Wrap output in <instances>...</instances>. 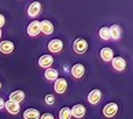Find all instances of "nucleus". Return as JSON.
<instances>
[{"label":"nucleus","instance_id":"obj_21","mask_svg":"<svg viewBox=\"0 0 133 119\" xmlns=\"http://www.w3.org/2000/svg\"><path fill=\"white\" fill-rule=\"evenodd\" d=\"M99 36L103 40H110V30H108V27H102L99 30Z\"/></svg>","mask_w":133,"mask_h":119},{"label":"nucleus","instance_id":"obj_1","mask_svg":"<svg viewBox=\"0 0 133 119\" xmlns=\"http://www.w3.org/2000/svg\"><path fill=\"white\" fill-rule=\"evenodd\" d=\"M88 49V43L85 38H77L74 43H73V51L76 53H85Z\"/></svg>","mask_w":133,"mask_h":119},{"label":"nucleus","instance_id":"obj_23","mask_svg":"<svg viewBox=\"0 0 133 119\" xmlns=\"http://www.w3.org/2000/svg\"><path fill=\"white\" fill-rule=\"evenodd\" d=\"M40 119H55V118H54L52 114H50V112H45V114H43V115L40 116Z\"/></svg>","mask_w":133,"mask_h":119},{"label":"nucleus","instance_id":"obj_24","mask_svg":"<svg viewBox=\"0 0 133 119\" xmlns=\"http://www.w3.org/2000/svg\"><path fill=\"white\" fill-rule=\"evenodd\" d=\"M4 25H6V18H4V15L0 14V27H3Z\"/></svg>","mask_w":133,"mask_h":119},{"label":"nucleus","instance_id":"obj_27","mask_svg":"<svg viewBox=\"0 0 133 119\" xmlns=\"http://www.w3.org/2000/svg\"><path fill=\"white\" fill-rule=\"evenodd\" d=\"M0 89H2V82H0Z\"/></svg>","mask_w":133,"mask_h":119},{"label":"nucleus","instance_id":"obj_5","mask_svg":"<svg viewBox=\"0 0 133 119\" xmlns=\"http://www.w3.org/2000/svg\"><path fill=\"white\" fill-rule=\"evenodd\" d=\"M54 64V58L51 55H43L38 58V66L43 68H51V66Z\"/></svg>","mask_w":133,"mask_h":119},{"label":"nucleus","instance_id":"obj_20","mask_svg":"<svg viewBox=\"0 0 133 119\" xmlns=\"http://www.w3.org/2000/svg\"><path fill=\"white\" fill-rule=\"evenodd\" d=\"M59 119H71V111L69 107H65L59 111Z\"/></svg>","mask_w":133,"mask_h":119},{"label":"nucleus","instance_id":"obj_25","mask_svg":"<svg viewBox=\"0 0 133 119\" xmlns=\"http://www.w3.org/2000/svg\"><path fill=\"white\" fill-rule=\"evenodd\" d=\"M4 104H6V101H4L3 99L0 97V110H2V108H4Z\"/></svg>","mask_w":133,"mask_h":119},{"label":"nucleus","instance_id":"obj_4","mask_svg":"<svg viewBox=\"0 0 133 119\" xmlns=\"http://www.w3.org/2000/svg\"><path fill=\"white\" fill-rule=\"evenodd\" d=\"M70 111H71V116H74L77 119L82 118L87 114V110H85V107H84L82 104H74L73 108H70Z\"/></svg>","mask_w":133,"mask_h":119},{"label":"nucleus","instance_id":"obj_9","mask_svg":"<svg viewBox=\"0 0 133 119\" xmlns=\"http://www.w3.org/2000/svg\"><path fill=\"white\" fill-rule=\"evenodd\" d=\"M41 11V4L38 2H33L30 3V6L28 7V15L29 17H37Z\"/></svg>","mask_w":133,"mask_h":119},{"label":"nucleus","instance_id":"obj_13","mask_svg":"<svg viewBox=\"0 0 133 119\" xmlns=\"http://www.w3.org/2000/svg\"><path fill=\"white\" fill-rule=\"evenodd\" d=\"M84 74H85V67L82 64H74L71 67V75L74 78H82Z\"/></svg>","mask_w":133,"mask_h":119},{"label":"nucleus","instance_id":"obj_10","mask_svg":"<svg viewBox=\"0 0 133 119\" xmlns=\"http://www.w3.org/2000/svg\"><path fill=\"white\" fill-rule=\"evenodd\" d=\"M40 33V22L38 21H33L29 23V26H28V34L30 37H36L37 34Z\"/></svg>","mask_w":133,"mask_h":119},{"label":"nucleus","instance_id":"obj_11","mask_svg":"<svg viewBox=\"0 0 133 119\" xmlns=\"http://www.w3.org/2000/svg\"><path fill=\"white\" fill-rule=\"evenodd\" d=\"M4 108L8 111V114H11V115H18L19 111H21V108H19V104L14 103V101H6L4 104Z\"/></svg>","mask_w":133,"mask_h":119},{"label":"nucleus","instance_id":"obj_14","mask_svg":"<svg viewBox=\"0 0 133 119\" xmlns=\"http://www.w3.org/2000/svg\"><path fill=\"white\" fill-rule=\"evenodd\" d=\"M100 58H102L104 62H111L112 58H114V52H112L111 48L104 47V48H103L102 51H100Z\"/></svg>","mask_w":133,"mask_h":119},{"label":"nucleus","instance_id":"obj_18","mask_svg":"<svg viewBox=\"0 0 133 119\" xmlns=\"http://www.w3.org/2000/svg\"><path fill=\"white\" fill-rule=\"evenodd\" d=\"M14 51V44L11 41H2L0 43V52L2 53H11Z\"/></svg>","mask_w":133,"mask_h":119},{"label":"nucleus","instance_id":"obj_12","mask_svg":"<svg viewBox=\"0 0 133 119\" xmlns=\"http://www.w3.org/2000/svg\"><path fill=\"white\" fill-rule=\"evenodd\" d=\"M102 100V92L99 89H93V90L89 92V95H88V101L91 104H97Z\"/></svg>","mask_w":133,"mask_h":119},{"label":"nucleus","instance_id":"obj_8","mask_svg":"<svg viewBox=\"0 0 133 119\" xmlns=\"http://www.w3.org/2000/svg\"><path fill=\"white\" fill-rule=\"evenodd\" d=\"M40 32H43L44 34H47V36H50V34L54 33V25L51 21H41L40 22Z\"/></svg>","mask_w":133,"mask_h":119},{"label":"nucleus","instance_id":"obj_17","mask_svg":"<svg viewBox=\"0 0 133 119\" xmlns=\"http://www.w3.org/2000/svg\"><path fill=\"white\" fill-rule=\"evenodd\" d=\"M23 118L25 119H40V112H38L36 108H28V110L23 112Z\"/></svg>","mask_w":133,"mask_h":119},{"label":"nucleus","instance_id":"obj_3","mask_svg":"<svg viewBox=\"0 0 133 119\" xmlns=\"http://www.w3.org/2000/svg\"><path fill=\"white\" fill-rule=\"evenodd\" d=\"M48 49H50L51 52H54V53L61 52L62 49H63V43H62V40H59V38L51 40V41L48 43Z\"/></svg>","mask_w":133,"mask_h":119},{"label":"nucleus","instance_id":"obj_22","mask_svg":"<svg viewBox=\"0 0 133 119\" xmlns=\"http://www.w3.org/2000/svg\"><path fill=\"white\" fill-rule=\"evenodd\" d=\"M44 100H45V103L48 104V106H52V104L55 103V97H54V95H47Z\"/></svg>","mask_w":133,"mask_h":119},{"label":"nucleus","instance_id":"obj_19","mask_svg":"<svg viewBox=\"0 0 133 119\" xmlns=\"http://www.w3.org/2000/svg\"><path fill=\"white\" fill-rule=\"evenodd\" d=\"M44 75H45V78L48 79V81H54L55 82L56 79L59 78V75H58V71L55 70V68H47L45 71H44Z\"/></svg>","mask_w":133,"mask_h":119},{"label":"nucleus","instance_id":"obj_26","mask_svg":"<svg viewBox=\"0 0 133 119\" xmlns=\"http://www.w3.org/2000/svg\"><path fill=\"white\" fill-rule=\"evenodd\" d=\"M0 38H2V29H0Z\"/></svg>","mask_w":133,"mask_h":119},{"label":"nucleus","instance_id":"obj_7","mask_svg":"<svg viewBox=\"0 0 133 119\" xmlns=\"http://www.w3.org/2000/svg\"><path fill=\"white\" fill-rule=\"evenodd\" d=\"M54 89L56 93H65L67 90V81L65 78H58L54 83Z\"/></svg>","mask_w":133,"mask_h":119},{"label":"nucleus","instance_id":"obj_2","mask_svg":"<svg viewBox=\"0 0 133 119\" xmlns=\"http://www.w3.org/2000/svg\"><path fill=\"white\" fill-rule=\"evenodd\" d=\"M117 112H118L117 103H108V104L104 106V108H103V115H104L106 118H112Z\"/></svg>","mask_w":133,"mask_h":119},{"label":"nucleus","instance_id":"obj_15","mask_svg":"<svg viewBox=\"0 0 133 119\" xmlns=\"http://www.w3.org/2000/svg\"><path fill=\"white\" fill-rule=\"evenodd\" d=\"M23 99H25V93H23L22 90H14L11 95H10V101H14L17 104L23 101Z\"/></svg>","mask_w":133,"mask_h":119},{"label":"nucleus","instance_id":"obj_6","mask_svg":"<svg viewBox=\"0 0 133 119\" xmlns=\"http://www.w3.org/2000/svg\"><path fill=\"white\" fill-rule=\"evenodd\" d=\"M111 63H112V67H114L117 71H124L125 68H126V62H125V59L121 58V56L112 58Z\"/></svg>","mask_w":133,"mask_h":119},{"label":"nucleus","instance_id":"obj_16","mask_svg":"<svg viewBox=\"0 0 133 119\" xmlns=\"http://www.w3.org/2000/svg\"><path fill=\"white\" fill-rule=\"evenodd\" d=\"M108 30H110V38L112 40H119L121 38V27L118 26V25H112L111 27H108Z\"/></svg>","mask_w":133,"mask_h":119}]
</instances>
